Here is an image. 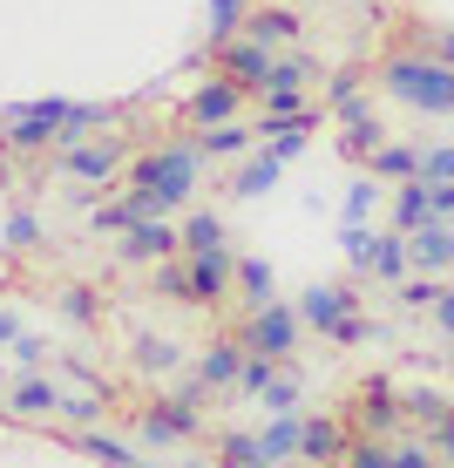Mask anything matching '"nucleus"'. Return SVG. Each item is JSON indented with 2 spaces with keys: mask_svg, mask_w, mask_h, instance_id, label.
Listing matches in <instances>:
<instances>
[{
  "mask_svg": "<svg viewBox=\"0 0 454 468\" xmlns=\"http://www.w3.org/2000/svg\"><path fill=\"white\" fill-rule=\"evenodd\" d=\"M380 190H386V184H380L373 170H366V176H353L346 197H339V224H366L373 211H380Z\"/></svg>",
  "mask_w": 454,
  "mask_h": 468,
  "instance_id": "obj_31",
  "label": "nucleus"
},
{
  "mask_svg": "<svg viewBox=\"0 0 454 468\" xmlns=\"http://www.w3.org/2000/svg\"><path fill=\"white\" fill-rule=\"evenodd\" d=\"M7 353H14V367H21V374H41V367H48V340H41V333H21Z\"/></svg>",
  "mask_w": 454,
  "mask_h": 468,
  "instance_id": "obj_48",
  "label": "nucleus"
},
{
  "mask_svg": "<svg viewBox=\"0 0 454 468\" xmlns=\"http://www.w3.org/2000/svg\"><path fill=\"white\" fill-rule=\"evenodd\" d=\"M14 340H21V319H14L7 305H0V346H14Z\"/></svg>",
  "mask_w": 454,
  "mask_h": 468,
  "instance_id": "obj_51",
  "label": "nucleus"
},
{
  "mask_svg": "<svg viewBox=\"0 0 454 468\" xmlns=\"http://www.w3.org/2000/svg\"><path fill=\"white\" fill-rule=\"evenodd\" d=\"M400 414H407V428H434L441 414H454V394H448V387H434V380L400 387Z\"/></svg>",
  "mask_w": 454,
  "mask_h": 468,
  "instance_id": "obj_22",
  "label": "nucleus"
},
{
  "mask_svg": "<svg viewBox=\"0 0 454 468\" xmlns=\"http://www.w3.org/2000/svg\"><path fill=\"white\" fill-rule=\"evenodd\" d=\"M204 55H210V69L231 75V82L258 102V95H265V82H271V61H279V48H265V41H251V35H231L224 48H204Z\"/></svg>",
  "mask_w": 454,
  "mask_h": 468,
  "instance_id": "obj_6",
  "label": "nucleus"
},
{
  "mask_svg": "<svg viewBox=\"0 0 454 468\" xmlns=\"http://www.w3.org/2000/svg\"><path fill=\"white\" fill-rule=\"evenodd\" d=\"M129 468H164V462H143V455H136V462H129Z\"/></svg>",
  "mask_w": 454,
  "mask_h": 468,
  "instance_id": "obj_53",
  "label": "nucleus"
},
{
  "mask_svg": "<svg viewBox=\"0 0 454 468\" xmlns=\"http://www.w3.org/2000/svg\"><path fill=\"white\" fill-rule=\"evenodd\" d=\"M428 326H434V333H441V340L454 346V285H448V292H441V299H434V313H428Z\"/></svg>",
  "mask_w": 454,
  "mask_h": 468,
  "instance_id": "obj_50",
  "label": "nucleus"
},
{
  "mask_svg": "<svg viewBox=\"0 0 454 468\" xmlns=\"http://www.w3.org/2000/svg\"><path fill=\"white\" fill-rule=\"evenodd\" d=\"M366 170L380 176V184H407V176H420V150L414 143H380V150L366 156Z\"/></svg>",
  "mask_w": 454,
  "mask_h": 468,
  "instance_id": "obj_26",
  "label": "nucleus"
},
{
  "mask_svg": "<svg viewBox=\"0 0 454 468\" xmlns=\"http://www.w3.org/2000/svg\"><path fill=\"white\" fill-rule=\"evenodd\" d=\"M394 468H441V462H434L428 434H400V441H394Z\"/></svg>",
  "mask_w": 454,
  "mask_h": 468,
  "instance_id": "obj_47",
  "label": "nucleus"
},
{
  "mask_svg": "<svg viewBox=\"0 0 454 468\" xmlns=\"http://www.w3.org/2000/svg\"><path fill=\"white\" fill-rule=\"evenodd\" d=\"M420 434H428L434 462H441V468H454V414H441V421H434V428H420Z\"/></svg>",
  "mask_w": 454,
  "mask_h": 468,
  "instance_id": "obj_49",
  "label": "nucleus"
},
{
  "mask_svg": "<svg viewBox=\"0 0 454 468\" xmlns=\"http://www.w3.org/2000/svg\"><path fill=\"white\" fill-rule=\"evenodd\" d=\"M245 35L265 41V48H291V41L305 35V21H299L291 7H251V14H245Z\"/></svg>",
  "mask_w": 454,
  "mask_h": 468,
  "instance_id": "obj_21",
  "label": "nucleus"
},
{
  "mask_svg": "<svg viewBox=\"0 0 454 468\" xmlns=\"http://www.w3.org/2000/svg\"><path fill=\"white\" fill-rule=\"evenodd\" d=\"M346 441H353V421H339V414H312V421H305V434H299V455L319 462V468H339Z\"/></svg>",
  "mask_w": 454,
  "mask_h": 468,
  "instance_id": "obj_19",
  "label": "nucleus"
},
{
  "mask_svg": "<svg viewBox=\"0 0 454 468\" xmlns=\"http://www.w3.org/2000/svg\"><path fill=\"white\" fill-rule=\"evenodd\" d=\"M75 448L95 455L102 468H129V462H136V448H129L122 434H109V428H82V434H75Z\"/></svg>",
  "mask_w": 454,
  "mask_h": 468,
  "instance_id": "obj_33",
  "label": "nucleus"
},
{
  "mask_svg": "<svg viewBox=\"0 0 454 468\" xmlns=\"http://www.w3.org/2000/svg\"><path fill=\"white\" fill-rule=\"evenodd\" d=\"M204 14H210V48H224L231 35H245L251 0H204Z\"/></svg>",
  "mask_w": 454,
  "mask_h": 468,
  "instance_id": "obj_37",
  "label": "nucleus"
},
{
  "mask_svg": "<svg viewBox=\"0 0 454 468\" xmlns=\"http://www.w3.org/2000/svg\"><path fill=\"white\" fill-rule=\"evenodd\" d=\"M373 82H380L394 102L420 109V116H454V69L434 55H420V48H400V55H386L380 69H373Z\"/></svg>",
  "mask_w": 454,
  "mask_h": 468,
  "instance_id": "obj_1",
  "label": "nucleus"
},
{
  "mask_svg": "<svg viewBox=\"0 0 454 468\" xmlns=\"http://www.w3.org/2000/svg\"><path fill=\"white\" fill-rule=\"evenodd\" d=\"M305 82H319V55H305L299 41L279 48V61H271V82H265V89H305Z\"/></svg>",
  "mask_w": 454,
  "mask_h": 468,
  "instance_id": "obj_28",
  "label": "nucleus"
},
{
  "mask_svg": "<svg viewBox=\"0 0 454 468\" xmlns=\"http://www.w3.org/2000/svg\"><path fill=\"white\" fill-rule=\"evenodd\" d=\"M197 150H204V164H245V156L258 150V122H210L197 129Z\"/></svg>",
  "mask_w": 454,
  "mask_h": 468,
  "instance_id": "obj_16",
  "label": "nucleus"
},
{
  "mask_svg": "<svg viewBox=\"0 0 454 468\" xmlns=\"http://www.w3.org/2000/svg\"><path fill=\"white\" fill-rule=\"evenodd\" d=\"M231 299H245V313H258V305L279 299V271H271V258H238V292Z\"/></svg>",
  "mask_w": 454,
  "mask_h": 468,
  "instance_id": "obj_24",
  "label": "nucleus"
},
{
  "mask_svg": "<svg viewBox=\"0 0 454 468\" xmlns=\"http://www.w3.org/2000/svg\"><path fill=\"white\" fill-rule=\"evenodd\" d=\"M360 95H366V69H333V75H326V95H319V102H326L333 116H339V109L360 102Z\"/></svg>",
  "mask_w": 454,
  "mask_h": 468,
  "instance_id": "obj_41",
  "label": "nucleus"
},
{
  "mask_svg": "<svg viewBox=\"0 0 454 468\" xmlns=\"http://www.w3.org/2000/svg\"><path fill=\"white\" fill-rule=\"evenodd\" d=\"M420 176L428 184H454V143H428L420 150Z\"/></svg>",
  "mask_w": 454,
  "mask_h": 468,
  "instance_id": "obj_46",
  "label": "nucleus"
},
{
  "mask_svg": "<svg viewBox=\"0 0 454 468\" xmlns=\"http://www.w3.org/2000/svg\"><path fill=\"white\" fill-rule=\"evenodd\" d=\"M129 367H136L143 380L184 374V340H170V333H136V340H129Z\"/></svg>",
  "mask_w": 454,
  "mask_h": 468,
  "instance_id": "obj_17",
  "label": "nucleus"
},
{
  "mask_svg": "<svg viewBox=\"0 0 454 468\" xmlns=\"http://www.w3.org/2000/svg\"><path fill=\"white\" fill-rule=\"evenodd\" d=\"M386 143V129H380V116H373V102L360 95V102H346L339 109V156H353V164H366L373 150Z\"/></svg>",
  "mask_w": 454,
  "mask_h": 468,
  "instance_id": "obj_15",
  "label": "nucleus"
},
{
  "mask_svg": "<svg viewBox=\"0 0 454 468\" xmlns=\"http://www.w3.org/2000/svg\"><path fill=\"white\" fill-rule=\"evenodd\" d=\"M326 340H333V346H366V340H386V326H380V319H366V313H346Z\"/></svg>",
  "mask_w": 454,
  "mask_h": 468,
  "instance_id": "obj_44",
  "label": "nucleus"
},
{
  "mask_svg": "<svg viewBox=\"0 0 454 468\" xmlns=\"http://www.w3.org/2000/svg\"><path fill=\"white\" fill-rule=\"evenodd\" d=\"M346 421L353 434H380V441H400V428H407V414H400V387L386 380V374H373L353 387V400H346Z\"/></svg>",
  "mask_w": 454,
  "mask_h": 468,
  "instance_id": "obj_5",
  "label": "nucleus"
},
{
  "mask_svg": "<svg viewBox=\"0 0 454 468\" xmlns=\"http://www.w3.org/2000/svg\"><path fill=\"white\" fill-rule=\"evenodd\" d=\"M299 333H305L299 305L271 299V305H258V313L245 319V326H238V340H245L251 353H271V360H291V353H299Z\"/></svg>",
  "mask_w": 454,
  "mask_h": 468,
  "instance_id": "obj_7",
  "label": "nucleus"
},
{
  "mask_svg": "<svg viewBox=\"0 0 454 468\" xmlns=\"http://www.w3.org/2000/svg\"><path fill=\"white\" fill-rule=\"evenodd\" d=\"M441 292H448V285L434 279V271H407V279L394 285V305H400V313H434V299H441Z\"/></svg>",
  "mask_w": 454,
  "mask_h": 468,
  "instance_id": "obj_34",
  "label": "nucleus"
},
{
  "mask_svg": "<svg viewBox=\"0 0 454 468\" xmlns=\"http://www.w3.org/2000/svg\"><path fill=\"white\" fill-rule=\"evenodd\" d=\"M109 408H116V400H109L102 387H82V394H61V421H69L75 434H82V428H102V414H109Z\"/></svg>",
  "mask_w": 454,
  "mask_h": 468,
  "instance_id": "obj_30",
  "label": "nucleus"
},
{
  "mask_svg": "<svg viewBox=\"0 0 454 468\" xmlns=\"http://www.w3.org/2000/svg\"><path fill=\"white\" fill-rule=\"evenodd\" d=\"M55 313L69 319V326H102V292H95V285H61L55 292Z\"/></svg>",
  "mask_w": 454,
  "mask_h": 468,
  "instance_id": "obj_29",
  "label": "nucleus"
},
{
  "mask_svg": "<svg viewBox=\"0 0 454 468\" xmlns=\"http://www.w3.org/2000/svg\"><path fill=\"white\" fill-rule=\"evenodd\" d=\"M0 245H7V251H41V245H48V238H41V218L27 211V204H14L7 224H0Z\"/></svg>",
  "mask_w": 454,
  "mask_h": 468,
  "instance_id": "obj_36",
  "label": "nucleus"
},
{
  "mask_svg": "<svg viewBox=\"0 0 454 468\" xmlns=\"http://www.w3.org/2000/svg\"><path fill=\"white\" fill-rule=\"evenodd\" d=\"M245 102H251V95L238 89L231 75H217V69H210L204 82L190 89V102H184V122H190V129H210V122H238V116H245Z\"/></svg>",
  "mask_w": 454,
  "mask_h": 468,
  "instance_id": "obj_8",
  "label": "nucleus"
},
{
  "mask_svg": "<svg viewBox=\"0 0 454 468\" xmlns=\"http://www.w3.org/2000/svg\"><path fill=\"white\" fill-rule=\"evenodd\" d=\"M428 218H434L428 176H407V184H394V197H386V224H394V231H414V224H428Z\"/></svg>",
  "mask_w": 454,
  "mask_h": 468,
  "instance_id": "obj_20",
  "label": "nucleus"
},
{
  "mask_svg": "<svg viewBox=\"0 0 454 468\" xmlns=\"http://www.w3.org/2000/svg\"><path fill=\"white\" fill-rule=\"evenodd\" d=\"M176 251H184V224H176V218H136L116 238L122 265H156V258H176Z\"/></svg>",
  "mask_w": 454,
  "mask_h": 468,
  "instance_id": "obj_9",
  "label": "nucleus"
},
{
  "mask_svg": "<svg viewBox=\"0 0 454 468\" xmlns=\"http://www.w3.org/2000/svg\"><path fill=\"white\" fill-rule=\"evenodd\" d=\"M150 292L164 299V305H190V258H184V251L150 265Z\"/></svg>",
  "mask_w": 454,
  "mask_h": 468,
  "instance_id": "obj_27",
  "label": "nucleus"
},
{
  "mask_svg": "<svg viewBox=\"0 0 454 468\" xmlns=\"http://www.w3.org/2000/svg\"><path fill=\"white\" fill-rule=\"evenodd\" d=\"M224 238H231V231H224L217 211H184V251H190V258H197V251H217Z\"/></svg>",
  "mask_w": 454,
  "mask_h": 468,
  "instance_id": "obj_35",
  "label": "nucleus"
},
{
  "mask_svg": "<svg viewBox=\"0 0 454 468\" xmlns=\"http://www.w3.org/2000/svg\"><path fill=\"white\" fill-rule=\"evenodd\" d=\"M407 251H414V271H434V279L454 271V224L434 211L428 224H414V231H407Z\"/></svg>",
  "mask_w": 454,
  "mask_h": 468,
  "instance_id": "obj_14",
  "label": "nucleus"
},
{
  "mask_svg": "<svg viewBox=\"0 0 454 468\" xmlns=\"http://www.w3.org/2000/svg\"><path fill=\"white\" fill-rule=\"evenodd\" d=\"M129 164H136V150H129L122 136H89V143H69V150H55V170L75 176V184H116V176H129Z\"/></svg>",
  "mask_w": 454,
  "mask_h": 468,
  "instance_id": "obj_4",
  "label": "nucleus"
},
{
  "mask_svg": "<svg viewBox=\"0 0 454 468\" xmlns=\"http://www.w3.org/2000/svg\"><path fill=\"white\" fill-rule=\"evenodd\" d=\"M373 224H339V251H346V265L353 271H373Z\"/></svg>",
  "mask_w": 454,
  "mask_h": 468,
  "instance_id": "obj_42",
  "label": "nucleus"
},
{
  "mask_svg": "<svg viewBox=\"0 0 454 468\" xmlns=\"http://www.w3.org/2000/svg\"><path fill=\"white\" fill-rule=\"evenodd\" d=\"M285 360H271V353H245V374H238V400H258L271 387V374H279Z\"/></svg>",
  "mask_w": 454,
  "mask_h": 468,
  "instance_id": "obj_43",
  "label": "nucleus"
},
{
  "mask_svg": "<svg viewBox=\"0 0 454 468\" xmlns=\"http://www.w3.org/2000/svg\"><path fill=\"white\" fill-rule=\"evenodd\" d=\"M414 271V251H407V231H394V224H386L380 238H373V279L380 285H400Z\"/></svg>",
  "mask_w": 454,
  "mask_h": 468,
  "instance_id": "obj_23",
  "label": "nucleus"
},
{
  "mask_svg": "<svg viewBox=\"0 0 454 468\" xmlns=\"http://www.w3.org/2000/svg\"><path fill=\"white\" fill-rule=\"evenodd\" d=\"M291 305H299V319L319 333V340H326V333H333L346 313H360V292H353V285H339V279H312Z\"/></svg>",
  "mask_w": 454,
  "mask_h": 468,
  "instance_id": "obj_10",
  "label": "nucleus"
},
{
  "mask_svg": "<svg viewBox=\"0 0 454 468\" xmlns=\"http://www.w3.org/2000/svg\"><path fill=\"white\" fill-rule=\"evenodd\" d=\"M299 400H305V380H299V367H279V374H271V387H265V394H258V408H265V414H299Z\"/></svg>",
  "mask_w": 454,
  "mask_h": 468,
  "instance_id": "obj_32",
  "label": "nucleus"
},
{
  "mask_svg": "<svg viewBox=\"0 0 454 468\" xmlns=\"http://www.w3.org/2000/svg\"><path fill=\"white\" fill-rule=\"evenodd\" d=\"M204 400L210 387L190 374L184 387H170V394H156L150 408H136V441L143 448H176V441H197L204 434Z\"/></svg>",
  "mask_w": 454,
  "mask_h": 468,
  "instance_id": "obj_3",
  "label": "nucleus"
},
{
  "mask_svg": "<svg viewBox=\"0 0 454 468\" xmlns=\"http://www.w3.org/2000/svg\"><path fill=\"white\" fill-rule=\"evenodd\" d=\"M184 258H190V251H184ZM231 292H238V258H231V245L190 258V305H224Z\"/></svg>",
  "mask_w": 454,
  "mask_h": 468,
  "instance_id": "obj_11",
  "label": "nucleus"
},
{
  "mask_svg": "<svg viewBox=\"0 0 454 468\" xmlns=\"http://www.w3.org/2000/svg\"><path fill=\"white\" fill-rule=\"evenodd\" d=\"M122 184H150V190H164L176 211H190V204H197V184H204L197 136H164V143H150V150H136V164H129Z\"/></svg>",
  "mask_w": 454,
  "mask_h": 468,
  "instance_id": "obj_2",
  "label": "nucleus"
},
{
  "mask_svg": "<svg viewBox=\"0 0 454 468\" xmlns=\"http://www.w3.org/2000/svg\"><path fill=\"white\" fill-rule=\"evenodd\" d=\"M279 176H285V156L258 143V150L245 156V164H238V176H231L224 190H231L238 204H251V197H271V190H279Z\"/></svg>",
  "mask_w": 454,
  "mask_h": 468,
  "instance_id": "obj_18",
  "label": "nucleus"
},
{
  "mask_svg": "<svg viewBox=\"0 0 454 468\" xmlns=\"http://www.w3.org/2000/svg\"><path fill=\"white\" fill-rule=\"evenodd\" d=\"M407 48H420V55H434V61H448V69H454V27L448 21H414Z\"/></svg>",
  "mask_w": 454,
  "mask_h": 468,
  "instance_id": "obj_40",
  "label": "nucleus"
},
{
  "mask_svg": "<svg viewBox=\"0 0 454 468\" xmlns=\"http://www.w3.org/2000/svg\"><path fill=\"white\" fill-rule=\"evenodd\" d=\"M339 468H394V441H380V434H353Z\"/></svg>",
  "mask_w": 454,
  "mask_h": 468,
  "instance_id": "obj_39",
  "label": "nucleus"
},
{
  "mask_svg": "<svg viewBox=\"0 0 454 468\" xmlns=\"http://www.w3.org/2000/svg\"><path fill=\"white\" fill-rule=\"evenodd\" d=\"M299 434H305V414H265V428H258V441H265V462L285 468L299 455Z\"/></svg>",
  "mask_w": 454,
  "mask_h": 468,
  "instance_id": "obj_25",
  "label": "nucleus"
},
{
  "mask_svg": "<svg viewBox=\"0 0 454 468\" xmlns=\"http://www.w3.org/2000/svg\"><path fill=\"white\" fill-rule=\"evenodd\" d=\"M285 468H319V462H305V455H291V462H285Z\"/></svg>",
  "mask_w": 454,
  "mask_h": 468,
  "instance_id": "obj_52",
  "label": "nucleus"
},
{
  "mask_svg": "<svg viewBox=\"0 0 454 468\" xmlns=\"http://www.w3.org/2000/svg\"><path fill=\"white\" fill-rule=\"evenodd\" d=\"M305 109H312L305 89H265L258 95V116H305Z\"/></svg>",
  "mask_w": 454,
  "mask_h": 468,
  "instance_id": "obj_45",
  "label": "nucleus"
},
{
  "mask_svg": "<svg viewBox=\"0 0 454 468\" xmlns=\"http://www.w3.org/2000/svg\"><path fill=\"white\" fill-rule=\"evenodd\" d=\"M61 394H69V387L48 374V367H41V374H21L7 387V414H14V421H48V414H61Z\"/></svg>",
  "mask_w": 454,
  "mask_h": 468,
  "instance_id": "obj_13",
  "label": "nucleus"
},
{
  "mask_svg": "<svg viewBox=\"0 0 454 468\" xmlns=\"http://www.w3.org/2000/svg\"><path fill=\"white\" fill-rule=\"evenodd\" d=\"M245 340H238V333H224V340H210L197 360H190V374H197L210 394H238V374H245Z\"/></svg>",
  "mask_w": 454,
  "mask_h": 468,
  "instance_id": "obj_12",
  "label": "nucleus"
},
{
  "mask_svg": "<svg viewBox=\"0 0 454 468\" xmlns=\"http://www.w3.org/2000/svg\"><path fill=\"white\" fill-rule=\"evenodd\" d=\"M448 224H454V218H448Z\"/></svg>",
  "mask_w": 454,
  "mask_h": 468,
  "instance_id": "obj_54",
  "label": "nucleus"
},
{
  "mask_svg": "<svg viewBox=\"0 0 454 468\" xmlns=\"http://www.w3.org/2000/svg\"><path fill=\"white\" fill-rule=\"evenodd\" d=\"M89 224H95V238H122L129 224H136V204H129V190H116V197H102L89 211Z\"/></svg>",
  "mask_w": 454,
  "mask_h": 468,
  "instance_id": "obj_38",
  "label": "nucleus"
}]
</instances>
